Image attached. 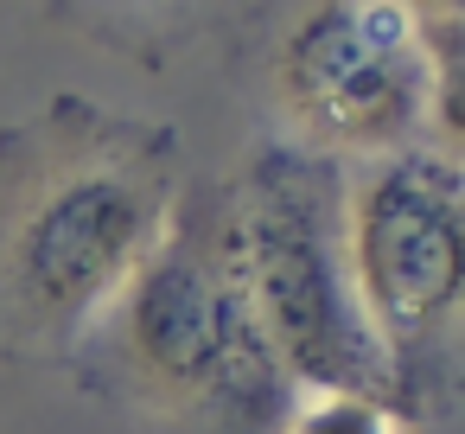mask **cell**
Instances as JSON below:
<instances>
[{
	"label": "cell",
	"mask_w": 465,
	"mask_h": 434,
	"mask_svg": "<svg viewBox=\"0 0 465 434\" xmlns=\"http://www.w3.org/2000/svg\"><path fill=\"white\" fill-rule=\"evenodd\" d=\"M414 20H465V0H401Z\"/></svg>",
	"instance_id": "ba28073f"
},
{
	"label": "cell",
	"mask_w": 465,
	"mask_h": 434,
	"mask_svg": "<svg viewBox=\"0 0 465 434\" xmlns=\"http://www.w3.org/2000/svg\"><path fill=\"white\" fill-rule=\"evenodd\" d=\"M192 179L166 116L52 90L0 128V358L64 364Z\"/></svg>",
	"instance_id": "6da1fadb"
},
{
	"label": "cell",
	"mask_w": 465,
	"mask_h": 434,
	"mask_svg": "<svg viewBox=\"0 0 465 434\" xmlns=\"http://www.w3.org/2000/svg\"><path fill=\"white\" fill-rule=\"evenodd\" d=\"M408 421L382 402V396H357V389H293L287 415L274 434H401Z\"/></svg>",
	"instance_id": "52a82bcc"
},
{
	"label": "cell",
	"mask_w": 465,
	"mask_h": 434,
	"mask_svg": "<svg viewBox=\"0 0 465 434\" xmlns=\"http://www.w3.org/2000/svg\"><path fill=\"white\" fill-rule=\"evenodd\" d=\"M90 402L179 434H274L293 383L281 377L236 249L230 179L192 173L160 243L64 358Z\"/></svg>",
	"instance_id": "7a4b0ae2"
},
{
	"label": "cell",
	"mask_w": 465,
	"mask_h": 434,
	"mask_svg": "<svg viewBox=\"0 0 465 434\" xmlns=\"http://www.w3.org/2000/svg\"><path fill=\"white\" fill-rule=\"evenodd\" d=\"M351 268L370 332L389 358L401 421H440L459 396L465 313V173L452 147L414 141L351 167Z\"/></svg>",
	"instance_id": "277c9868"
},
{
	"label": "cell",
	"mask_w": 465,
	"mask_h": 434,
	"mask_svg": "<svg viewBox=\"0 0 465 434\" xmlns=\"http://www.w3.org/2000/svg\"><path fill=\"white\" fill-rule=\"evenodd\" d=\"M344 186V160L312 154L287 135L255 141L230 179L242 281L255 326L293 389H357L389 402V358L370 332L351 268Z\"/></svg>",
	"instance_id": "3957f363"
},
{
	"label": "cell",
	"mask_w": 465,
	"mask_h": 434,
	"mask_svg": "<svg viewBox=\"0 0 465 434\" xmlns=\"http://www.w3.org/2000/svg\"><path fill=\"white\" fill-rule=\"evenodd\" d=\"M287 141L344 167L433 141V33L401 0H312L268 58Z\"/></svg>",
	"instance_id": "5b68a950"
},
{
	"label": "cell",
	"mask_w": 465,
	"mask_h": 434,
	"mask_svg": "<svg viewBox=\"0 0 465 434\" xmlns=\"http://www.w3.org/2000/svg\"><path fill=\"white\" fill-rule=\"evenodd\" d=\"M58 14H71L77 26H90L109 45L141 52V65H160V52L192 26L198 0H52Z\"/></svg>",
	"instance_id": "8992f818"
}]
</instances>
